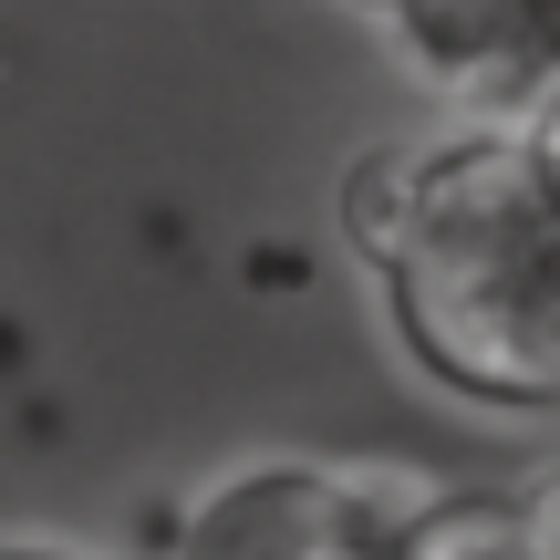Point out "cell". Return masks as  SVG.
Here are the masks:
<instances>
[{
    "label": "cell",
    "mask_w": 560,
    "mask_h": 560,
    "mask_svg": "<svg viewBox=\"0 0 560 560\" xmlns=\"http://www.w3.org/2000/svg\"><path fill=\"white\" fill-rule=\"evenodd\" d=\"M332 11H353V21H363V0H332Z\"/></svg>",
    "instance_id": "8"
},
{
    "label": "cell",
    "mask_w": 560,
    "mask_h": 560,
    "mask_svg": "<svg viewBox=\"0 0 560 560\" xmlns=\"http://www.w3.org/2000/svg\"><path fill=\"white\" fill-rule=\"evenodd\" d=\"M529 509H540V540H550V560H560V467H550L540 488H529Z\"/></svg>",
    "instance_id": "6"
},
{
    "label": "cell",
    "mask_w": 560,
    "mask_h": 560,
    "mask_svg": "<svg viewBox=\"0 0 560 560\" xmlns=\"http://www.w3.org/2000/svg\"><path fill=\"white\" fill-rule=\"evenodd\" d=\"M416 488L425 467L301 457V446L291 457H240L156 520V560H384Z\"/></svg>",
    "instance_id": "2"
},
{
    "label": "cell",
    "mask_w": 560,
    "mask_h": 560,
    "mask_svg": "<svg viewBox=\"0 0 560 560\" xmlns=\"http://www.w3.org/2000/svg\"><path fill=\"white\" fill-rule=\"evenodd\" d=\"M342 249L405 374L478 416H560V156L529 115H436L342 166Z\"/></svg>",
    "instance_id": "1"
},
{
    "label": "cell",
    "mask_w": 560,
    "mask_h": 560,
    "mask_svg": "<svg viewBox=\"0 0 560 560\" xmlns=\"http://www.w3.org/2000/svg\"><path fill=\"white\" fill-rule=\"evenodd\" d=\"M529 125H540V136H550V156H560V94L540 104V115H529Z\"/></svg>",
    "instance_id": "7"
},
{
    "label": "cell",
    "mask_w": 560,
    "mask_h": 560,
    "mask_svg": "<svg viewBox=\"0 0 560 560\" xmlns=\"http://www.w3.org/2000/svg\"><path fill=\"white\" fill-rule=\"evenodd\" d=\"M384 560H550V540H540L529 488H446V478H425L416 509L395 520V540H384Z\"/></svg>",
    "instance_id": "4"
},
{
    "label": "cell",
    "mask_w": 560,
    "mask_h": 560,
    "mask_svg": "<svg viewBox=\"0 0 560 560\" xmlns=\"http://www.w3.org/2000/svg\"><path fill=\"white\" fill-rule=\"evenodd\" d=\"M0 560H104V550L62 540V529H0Z\"/></svg>",
    "instance_id": "5"
},
{
    "label": "cell",
    "mask_w": 560,
    "mask_h": 560,
    "mask_svg": "<svg viewBox=\"0 0 560 560\" xmlns=\"http://www.w3.org/2000/svg\"><path fill=\"white\" fill-rule=\"evenodd\" d=\"M363 32L436 115H540L560 94V0H363Z\"/></svg>",
    "instance_id": "3"
}]
</instances>
